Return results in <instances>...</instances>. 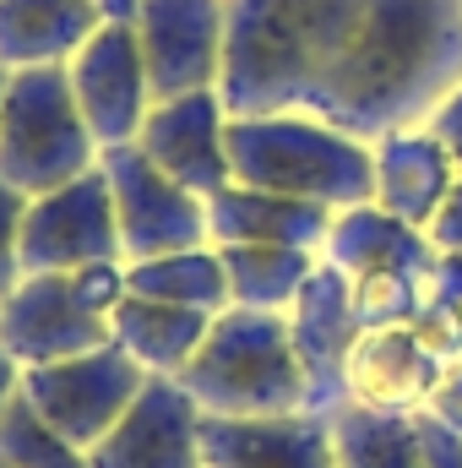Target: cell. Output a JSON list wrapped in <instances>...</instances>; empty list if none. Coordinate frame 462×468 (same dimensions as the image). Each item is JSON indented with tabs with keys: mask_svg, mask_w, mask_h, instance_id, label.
<instances>
[{
	"mask_svg": "<svg viewBox=\"0 0 462 468\" xmlns=\"http://www.w3.org/2000/svg\"><path fill=\"white\" fill-rule=\"evenodd\" d=\"M462 82V0H229V115H305L348 136L425 125Z\"/></svg>",
	"mask_w": 462,
	"mask_h": 468,
	"instance_id": "1",
	"label": "cell"
},
{
	"mask_svg": "<svg viewBox=\"0 0 462 468\" xmlns=\"http://www.w3.org/2000/svg\"><path fill=\"white\" fill-rule=\"evenodd\" d=\"M234 186L299 197L316 207H359L375 197V158L364 136H348L305 110L283 115H229Z\"/></svg>",
	"mask_w": 462,
	"mask_h": 468,
	"instance_id": "2",
	"label": "cell"
},
{
	"mask_svg": "<svg viewBox=\"0 0 462 468\" xmlns=\"http://www.w3.org/2000/svg\"><path fill=\"white\" fill-rule=\"evenodd\" d=\"M207 420H261L310 409V387L289 338V316L229 305L213 316L191 365L174 376Z\"/></svg>",
	"mask_w": 462,
	"mask_h": 468,
	"instance_id": "3",
	"label": "cell"
},
{
	"mask_svg": "<svg viewBox=\"0 0 462 468\" xmlns=\"http://www.w3.org/2000/svg\"><path fill=\"white\" fill-rule=\"evenodd\" d=\"M321 256L348 278L353 311L364 327H419L425 322L430 272L441 256L425 229L381 213L375 202H359L332 218Z\"/></svg>",
	"mask_w": 462,
	"mask_h": 468,
	"instance_id": "4",
	"label": "cell"
},
{
	"mask_svg": "<svg viewBox=\"0 0 462 468\" xmlns=\"http://www.w3.org/2000/svg\"><path fill=\"white\" fill-rule=\"evenodd\" d=\"M125 261L82 272H27L0 294V349L22 370L115 344L110 316L125 300Z\"/></svg>",
	"mask_w": 462,
	"mask_h": 468,
	"instance_id": "5",
	"label": "cell"
},
{
	"mask_svg": "<svg viewBox=\"0 0 462 468\" xmlns=\"http://www.w3.org/2000/svg\"><path fill=\"white\" fill-rule=\"evenodd\" d=\"M99 136L88 131L66 66L11 71L0 99V175L22 197L60 191L99 169Z\"/></svg>",
	"mask_w": 462,
	"mask_h": 468,
	"instance_id": "6",
	"label": "cell"
},
{
	"mask_svg": "<svg viewBox=\"0 0 462 468\" xmlns=\"http://www.w3.org/2000/svg\"><path fill=\"white\" fill-rule=\"evenodd\" d=\"M147 387V370L120 349V344H104V349L71 354V359H55V365H27L22 370V398L27 409L60 431L71 447L93 452L110 425L136 403V392Z\"/></svg>",
	"mask_w": 462,
	"mask_h": 468,
	"instance_id": "7",
	"label": "cell"
},
{
	"mask_svg": "<svg viewBox=\"0 0 462 468\" xmlns=\"http://www.w3.org/2000/svg\"><path fill=\"white\" fill-rule=\"evenodd\" d=\"M99 169H104L110 197H115L120 256L125 261H147V256H169V250H191V245L213 239L207 234V197L169 180L136 142L104 147Z\"/></svg>",
	"mask_w": 462,
	"mask_h": 468,
	"instance_id": "8",
	"label": "cell"
},
{
	"mask_svg": "<svg viewBox=\"0 0 462 468\" xmlns=\"http://www.w3.org/2000/svg\"><path fill=\"white\" fill-rule=\"evenodd\" d=\"M99 261H125L120 256V224L115 197L104 169H88L82 180L27 197L22 213V278L27 272H82Z\"/></svg>",
	"mask_w": 462,
	"mask_h": 468,
	"instance_id": "9",
	"label": "cell"
},
{
	"mask_svg": "<svg viewBox=\"0 0 462 468\" xmlns=\"http://www.w3.org/2000/svg\"><path fill=\"white\" fill-rule=\"evenodd\" d=\"M136 38L152 82V104L207 93L224 77L229 0H136Z\"/></svg>",
	"mask_w": 462,
	"mask_h": 468,
	"instance_id": "10",
	"label": "cell"
},
{
	"mask_svg": "<svg viewBox=\"0 0 462 468\" xmlns=\"http://www.w3.org/2000/svg\"><path fill=\"white\" fill-rule=\"evenodd\" d=\"M66 77H71V93L82 104L88 131L99 136V147L136 142L142 120L152 110V82H147V60H142L136 22H104L66 60Z\"/></svg>",
	"mask_w": 462,
	"mask_h": 468,
	"instance_id": "11",
	"label": "cell"
},
{
	"mask_svg": "<svg viewBox=\"0 0 462 468\" xmlns=\"http://www.w3.org/2000/svg\"><path fill=\"white\" fill-rule=\"evenodd\" d=\"M136 147L169 175L180 180L185 191L196 197H213L234 186L229 169V104L218 88L207 93H180V99H163L152 104L142 131H136Z\"/></svg>",
	"mask_w": 462,
	"mask_h": 468,
	"instance_id": "12",
	"label": "cell"
},
{
	"mask_svg": "<svg viewBox=\"0 0 462 468\" xmlns=\"http://www.w3.org/2000/svg\"><path fill=\"white\" fill-rule=\"evenodd\" d=\"M93 468H207L202 458V409L174 376H147L136 403L88 452Z\"/></svg>",
	"mask_w": 462,
	"mask_h": 468,
	"instance_id": "13",
	"label": "cell"
},
{
	"mask_svg": "<svg viewBox=\"0 0 462 468\" xmlns=\"http://www.w3.org/2000/svg\"><path fill=\"white\" fill-rule=\"evenodd\" d=\"M359 333H364V322L353 311V289L321 256V267L310 272V283L289 305V338H294L305 387H310V414H332L343 403V365L359 344Z\"/></svg>",
	"mask_w": 462,
	"mask_h": 468,
	"instance_id": "14",
	"label": "cell"
},
{
	"mask_svg": "<svg viewBox=\"0 0 462 468\" xmlns=\"http://www.w3.org/2000/svg\"><path fill=\"white\" fill-rule=\"evenodd\" d=\"M446 365L452 359L419 327H364L343 365V403L381 414H419Z\"/></svg>",
	"mask_w": 462,
	"mask_h": 468,
	"instance_id": "15",
	"label": "cell"
},
{
	"mask_svg": "<svg viewBox=\"0 0 462 468\" xmlns=\"http://www.w3.org/2000/svg\"><path fill=\"white\" fill-rule=\"evenodd\" d=\"M207 468H338L327 414H261V420H207L202 414Z\"/></svg>",
	"mask_w": 462,
	"mask_h": 468,
	"instance_id": "16",
	"label": "cell"
},
{
	"mask_svg": "<svg viewBox=\"0 0 462 468\" xmlns=\"http://www.w3.org/2000/svg\"><path fill=\"white\" fill-rule=\"evenodd\" d=\"M370 158H375V207L414 224V229H430L436 207L446 202V191L457 186V164L452 153L425 131V125H403V131H386L370 142Z\"/></svg>",
	"mask_w": 462,
	"mask_h": 468,
	"instance_id": "17",
	"label": "cell"
},
{
	"mask_svg": "<svg viewBox=\"0 0 462 468\" xmlns=\"http://www.w3.org/2000/svg\"><path fill=\"white\" fill-rule=\"evenodd\" d=\"M332 218H338L332 207L278 197V191H250V186H224L207 197L213 245H305V250H321Z\"/></svg>",
	"mask_w": 462,
	"mask_h": 468,
	"instance_id": "18",
	"label": "cell"
},
{
	"mask_svg": "<svg viewBox=\"0 0 462 468\" xmlns=\"http://www.w3.org/2000/svg\"><path fill=\"white\" fill-rule=\"evenodd\" d=\"M104 22L99 0H0V66H66Z\"/></svg>",
	"mask_w": 462,
	"mask_h": 468,
	"instance_id": "19",
	"label": "cell"
},
{
	"mask_svg": "<svg viewBox=\"0 0 462 468\" xmlns=\"http://www.w3.org/2000/svg\"><path fill=\"white\" fill-rule=\"evenodd\" d=\"M207 327H213V316L185 311V305H163V300H142V294H125L110 316L115 344L147 376H180L191 365L196 344L207 338Z\"/></svg>",
	"mask_w": 462,
	"mask_h": 468,
	"instance_id": "20",
	"label": "cell"
},
{
	"mask_svg": "<svg viewBox=\"0 0 462 468\" xmlns=\"http://www.w3.org/2000/svg\"><path fill=\"white\" fill-rule=\"evenodd\" d=\"M218 256L229 272V305L272 316H289V305L321 267V250L305 245H218Z\"/></svg>",
	"mask_w": 462,
	"mask_h": 468,
	"instance_id": "21",
	"label": "cell"
},
{
	"mask_svg": "<svg viewBox=\"0 0 462 468\" xmlns=\"http://www.w3.org/2000/svg\"><path fill=\"white\" fill-rule=\"evenodd\" d=\"M125 289L142 300H163V305H185L202 316L229 311V272L218 245H191V250H169V256H147V261H125Z\"/></svg>",
	"mask_w": 462,
	"mask_h": 468,
	"instance_id": "22",
	"label": "cell"
},
{
	"mask_svg": "<svg viewBox=\"0 0 462 468\" xmlns=\"http://www.w3.org/2000/svg\"><path fill=\"white\" fill-rule=\"evenodd\" d=\"M327 425H332L338 468H425L419 414H381V409L338 403Z\"/></svg>",
	"mask_w": 462,
	"mask_h": 468,
	"instance_id": "23",
	"label": "cell"
},
{
	"mask_svg": "<svg viewBox=\"0 0 462 468\" xmlns=\"http://www.w3.org/2000/svg\"><path fill=\"white\" fill-rule=\"evenodd\" d=\"M0 463L5 468H93L82 447H71L60 431H49L27 409L22 392L0 409Z\"/></svg>",
	"mask_w": 462,
	"mask_h": 468,
	"instance_id": "24",
	"label": "cell"
},
{
	"mask_svg": "<svg viewBox=\"0 0 462 468\" xmlns=\"http://www.w3.org/2000/svg\"><path fill=\"white\" fill-rule=\"evenodd\" d=\"M22 213H27V197L0 175V294L22 278Z\"/></svg>",
	"mask_w": 462,
	"mask_h": 468,
	"instance_id": "25",
	"label": "cell"
},
{
	"mask_svg": "<svg viewBox=\"0 0 462 468\" xmlns=\"http://www.w3.org/2000/svg\"><path fill=\"white\" fill-rule=\"evenodd\" d=\"M425 316H462V250H441L430 272V311Z\"/></svg>",
	"mask_w": 462,
	"mask_h": 468,
	"instance_id": "26",
	"label": "cell"
},
{
	"mask_svg": "<svg viewBox=\"0 0 462 468\" xmlns=\"http://www.w3.org/2000/svg\"><path fill=\"white\" fill-rule=\"evenodd\" d=\"M425 131L452 153V164H457V175H462V82L430 110V120H425Z\"/></svg>",
	"mask_w": 462,
	"mask_h": 468,
	"instance_id": "27",
	"label": "cell"
},
{
	"mask_svg": "<svg viewBox=\"0 0 462 468\" xmlns=\"http://www.w3.org/2000/svg\"><path fill=\"white\" fill-rule=\"evenodd\" d=\"M419 441H425V468H462V436L430 420L425 409H419Z\"/></svg>",
	"mask_w": 462,
	"mask_h": 468,
	"instance_id": "28",
	"label": "cell"
},
{
	"mask_svg": "<svg viewBox=\"0 0 462 468\" xmlns=\"http://www.w3.org/2000/svg\"><path fill=\"white\" fill-rule=\"evenodd\" d=\"M425 414H430V420H441L446 431H457V436H462V359H457V365H446V376L436 381V392H430Z\"/></svg>",
	"mask_w": 462,
	"mask_h": 468,
	"instance_id": "29",
	"label": "cell"
},
{
	"mask_svg": "<svg viewBox=\"0 0 462 468\" xmlns=\"http://www.w3.org/2000/svg\"><path fill=\"white\" fill-rule=\"evenodd\" d=\"M430 245L436 250H462V175H457V186L446 191V202L436 207V218H430Z\"/></svg>",
	"mask_w": 462,
	"mask_h": 468,
	"instance_id": "30",
	"label": "cell"
},
{
	"mask_svg": "<svg viewBox=\"0 0 462 468\" xmlns=\"http://www.w3.org/2000/svg\"><path fill=\"white\" fill-rule=\"evenodd\" d=\"M419 333L446 354L452 365L462 359V316H425V322H419Z\"/></svg>",
	"mask_w": 462,
	"mask_h": 468,
	"instance_id": "31",
	"label": "cell"
},
{
	"mask_svg": "<svg viewBox=\"0 0 462 468\" xmlns=\"http://www.w3.org/2000/svg\"><path fill=\"white\" fill-rule=\"evenodd\" d=\"M16 392H22V365H16L11 354L0 349V409H5V403H11Z\"/></svg>",
	"mask_w": 462,
	"mask_h": 468,
	"instance_id": "32",
	"label": "cell"
},
{
	"mask_svg": "<svg viewBox=\"0 0 462 468\" xmlns=\"http://www.w3.org/2000/svg\"><path fill=\"white\" fill-rule=\"evenodd\" d=\"M99 11H104L110 22H131V16H136V0H99Z\"/></svg>",
	"mask_w": 462,
	"mask_h": 468,
	"instance_id": "33",
	"label": "cell"
},
{
	"mask_svg": "<svg viewBox=\"0 0 462 468\" xmlns=\"http://www.w3.org/2000/svg\"><path fill=\"white\" fill-rule=\"evenodd\" d=\"M5 82H11V71H5V66H0V99H5Z\"/></svg>",
	"mask_w": 462,
	"mask_h": 468,
	"instance_id": "34",
	"label": "cell"
},
{
	"mask_svg": "<svg viewBox=\"0 0 462 468\" xmlns=\"http://www.w3.org/2000/svg\"><path fill=\"white\" fill-rule=\"evenodd\" d=\"M0 468H5V463H0Z\"/></svg>",
	"mask_w": 462,
	"mask_h": 468,
	"instance_id": "35",
	"label": "cell"
}]
</instances>
